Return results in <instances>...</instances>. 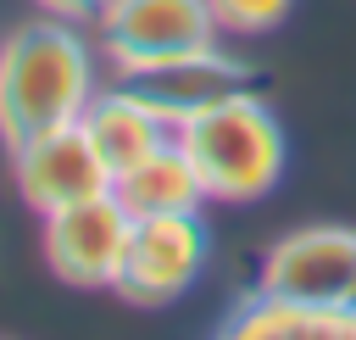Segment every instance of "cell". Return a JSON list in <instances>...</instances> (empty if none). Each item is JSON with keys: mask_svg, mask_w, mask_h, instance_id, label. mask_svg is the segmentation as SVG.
I'll use <instances>...</instances> for the list:
<instances>
[{"mask_svg": "<svg viewBox=\"0 0 356 340\" xmlns=\"http://www.w3.org/2000/svg\"><path fill=\"white\" fill-rule=\"evenodd\" d=\"M95 50L67 17H33L0 39V139L17 150L72 128L95 100Z\"/></svg>", "mask_w": 356, "mask_h": 340, "instance_id": "1", "label": "cell"}, {"mask_svg": "<svg viewBox=\"0 0 356 340\" xmlns=\"http://www.w3.org/2000/svg\"><path fill=\"white\" fill-rule=\"evenodd\" d=\"M200 173L206 201H261L284 178V128L261 95H234L172 134Z\"/></svg>", "mask_w": 356, "mask_h": 340, "instance_id": "2", "label": "cell"}, {"mask_svg": "<svg viewBox=\"0 0 356 340\" xmlns=\"http://www.w3.org/2000/svg\"><path fill=\"white\" fill-rule=\"evenodd\" d=\"M117 84L145 100V111L156 123H167L172 134L184 123H195L200 111L234 100V95H261L267 89V72L256 61H239L217 45H200V50H184V56H167V61H150V67H134V72H117Z\"/></svg>", "mask_w": 356, "mask_h": 340, "instance_id": "3", "label": "cell"}, {"mask_svg": "<svg viewBox=\"0 0 356 340\" xmlns=\"http://www.w3.org/2000/svg\"><path fill=\"white\" fill-rule=\"evenodd\" d=\"M261 301L284 307H312V312H339L356 295V229L350 223H306L261 256L256 273Z\"/></svg>", "mask_w": 356, "mask_h": 340, "instance_id": "4", "label": "cell"}, {"mask_svg": "<svg viewBox=\"0 0 356 340\" xmlns=\"http://www.w3.org/2000/svg\"><path fill=\"white\" fill-rule=\"evenodd\" d=\"M95 33L111 72H134V67L217 45L222 28L206 0H106V11L95 17Z\"/></svg>", "mask_w": 356, "mask_h": 340, "instance_id": "5", "label": "cell"}, {"mask_svg": "<svg viewBox=\"0 0 356 340\" xmlns=\"http://www.w3.org/2000/svg\"><path fill=\"white\" fill-rule=\"evenodd\" d=\"M200 268H206L200 212H156V217H134L122 273L111 290L134 307H167L200 279Z\"/></svg>", "mask_w": 356, "mask_h": 340, "instance_id": "6", "label": "cell"}, {"mask_svg": "<svg viewBox=\"0 0 356 340\" xmlns=\"http://www.w3.org/2000/svg\"><path fill=\"white\" fill-rule=\"evenodd\" d=\"M128 229H134L128 206L111 190H100L89 201L61 206V212L44 217V262H50L56 279H67L78 290H100V284L111 290L117 273H122Z\"/></svg>", "mask_w": 356, "mask_h": 340, "instance_id": "7", "label": "cell"}, {"mask_svg": "<svg viewBox=\"0 0 356 340\" xmlns=\"http://www.w3.org/2000/svg\"><path fill=\"white\" fill-rule=\"evenodd\" d=\"M11 156H17V190H22V201H28L39 217H50V212H61V206H78V201H89V195H100V190H111V173H106V162L95 156V145L83 139L78 123L28 139V145H17Z\"/></svg>", "mask_w": 356, "mask_h": 340, "instance_id": "8", "label": "cell"}, {"mask_svg": "<svg viewBox=\"0 0 356 340\" xmlns=\"http://www.w3.org/2000/svg\"><path fill=\"white\" fill-rule=\"evenodd\" d=\"M78 128H83V139L95 145V156L106 162V173H111V178H117V173H128L134 162H145L161 139H172V128H167V123H156V117L145 111V100H134L117 78H111L106 89H95V100L83 106Z\"/></svg>", "mask_w": 356, "mask_h": 340, "instance_id": "9", "label": "cell"}, {"mask_svg": "<svg viewBox=\"0 0 356 340\" xmlns=\"http://www.w3.org/2000/svg\"><path fill=\"white\" fill-rule=\"evenodd\" d=\"M111 195L128 206V217H156V212H200L206 190L195 162L184 156L178 139H161L145 162H134L128 173L111 178Z\"/></svg>", "mask_w": 356, "mask_h": 340, "instance_id": "10", "label": "cell"}, {"mask_svg": "<svg viewBox=\"0 0 356 340\" xmlns=\"http://www.w3.org/2000/svg\"><path fill=\"white\" fill-rule=\"evenodd\" d=\"M211 340H356V312H312V307H284V301H261L250 295L245 307H234L222 318V329Z\"/></svg>", "mask_w": 356, "mask_h": 340, "instance_id": "11", "label": "cell"}, {"mask_svg": "<svg viewBox=\"0 0 356 340\" xmlns=\"http://www.w3.org/2000/svg\"><path fill=\"white\" fill-rule=\"evenodd\" d=\"M222 33H267L289 17L295 0H206Z\"/></svg>", "mask_w": 356, "mask_h": 340, "instance_id": "12", "label": "cell"}, {"mask_svg": "<svg viewBox=\"0 0 356 340\" xmlns=\"http://www.w3.org/2000/svg\"><path fill=\"white\" fill-rule=\"evenodd\" d=\"M33 6L50 17H67V22H95L106 11V0H33Z\"/></svg>", "mask_w": 356, "mask_h": 340, "instance_id": "13", "label": "cell"}, {"mask_svg": "<svg viewBox=\"0 0 356 340\" xmlns=\"http://www.w3.org/2000/svg\"><path fill=\"white\" fill-rule=\"evenodd\" d=\"M350 312H356V295H350Z\"/></svg>", "mask_w": 356, "mask_h": 340, "instance_id": "14", "label": "cell"}]
</instances>
